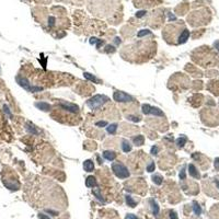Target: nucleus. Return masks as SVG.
Wrapping results in <instances>:
<instances>
[{"mask_svg":"<svg viewBox=\"0 0 219 219\" xmlns=\"http://www.w3.org/2000/svg\"><path fill=\"white\" fill-rule=\"evenodd\" d=\"M108 101V99L105 97V95H100V94H98V95H94V97H92L91 99H89L88 101H87V104H88V106L91 110H97V108L101 107V106L104 104V103H106Z\"/></svg>","mask_w":219,"mask_h":219,"instance_id":"obj_1","label":"nucleus"},{"mask_svg":"<svg viewBox=\"0 0 219 219\" xmlns=\"http://www.w3.org/2000/svg\"><path fill=\"white\" fill-rule=\"evenodd\" d=\"M112 170H113L114 174H115L117 177H120V179H127V177L130 175L128 169L126 168L124 164H122V163H113Z\"/></svg>","mask_w":219,"mask_h":219,"instance_id":"obj_2","label":"nucleus"},{"mask_svg":"<svg viewBox=\"0 0 219 219\" xmlns=\"http://www.w3.org/2000/svg\"><path fill=\"white\" fill-rule=\"evenodd\" d=\"M18 82H19V84L21 87H23L25 90H28L30 92H38L43 90L42 87H33V85H31V83L28 82L26 79H24V78H18Z\"/></svg>","mask_w":219,"mask_h":219,"instance_id":"obj_3","label":"nucleus"},{"mask_svg":"<svg viewBox=\"0 0 219 219\" xmlns=\"http://www.w3.org/2000/svg\"><path fill=\"white\" fill-rule=\"evenodd\" d=\"M113 99L115 100L116 102H131V101H133V98H131L130 95H128V94H126L125 92H122V91L114 92Z\"/></svg>","mask_w":219,"mask_h":219,"instance_id":"obj_4","label":"nucleus"},{"mask_svg":"<svg viewBox=\"0 0 219 219\" xmlns=\"http://www.w3.org/2000/svg\"><path fill=\"white\" fill-rule=\"evenodd\" d=\"M59 105L63 108H65L66 111L71 112V113H78V111H79V106L78 105L72 104V103H69V102H65V101H61Z\"/></svg>","mask_w":219,"mask_h":219,"instance_id":"obj_5","label":"nucleus"},{"mask_svg":"<svg viewBox=\"0 0 219 219\" xmlns=\"http://www.w3.org/2000/svg\"><path fill=\"white\" fill-rule=\"evenodd\" d=\"M83 169H84V171H87V172H92V171L94 170V163L92 160H85L84 162H83Z\"/></svg>","mask_w":219,"mask_h":219,"instance_id":"obj_6","label":"nucleus"},{"mask_svg":"<svg viewBox=\"0 0 219 219\" xmlns=\"http://www.w3.org/2000/svg\"><path fill=\"white\" fill-rule=\"evenodd\" d=\"M103 157H104L107 161H113V160H115V158H116V154H115L114 151L106 150L103 152Z\"/></svg>","mask_w":219,"mask_h":219,"instance_id":"obj_7","label":"nucleus"},{"mask_svg":"<svg viewBox=\"0 0 219 219\" xmlns=\"http://www.w3.org/2000/svg\"><path fill=\"white\" fill-rule=\"evenodd\" d=\"M35 106H36L37 108H40V110L45 111V112H47V111L51 110V105H49L48 103H46V102H37V103H35Z\"/></svg>","mask_w":219,"mask_h":219,"instance_id":"obj_8","label":"nucleus"},{"mask_svg":"<svg viewBox=\"0 0 219 219\" xmlns=\"http://www.w3.org/2000/svg\"><path fill=\"white\" fill-rule=\"evenodd\" d=\"M188 171H190V174H191L193 177H195V179H199V177H200V174H199V172L196 170V168H195L193 164L188 165Z\"/></svg>","mask_w":219,"mask_h":219,"instance_id":"obj_9","label":"nucleus"},{"mask_svg":"<svg viewBox=\"0 0 219 219\" xmlns=\"http://www.w3.org/2000/svg\"><path fill=\"white\" fill-rule=\"evenodd\" d=\"M85 185L88 186V187H94V186H97V181H95V177L90 175V177H87L85 180Z\"/></svg>","mask_w":219,"mask_h":219,"instance_id":"obj_10","label":"nucleus"},{"mask_svg":"<svg viewBox=\"0 0 219 219\" xmlns=\"http://www.w3.org/2000/svg\"><path fill=\"white\" fill-rule=\"evenodd\" d=\"M149 203H150V205H151V209H152V213H154V216H157V215L159 214V206H158L157 202L154 200V199L151 198L150 200H149Z\"/></svg>","mask_w":219,"mask_h":219,"instance_id":"obj_11","label":"nucleus"},{"mask_svg":"<svg viewBox=\"0 0 219 219\" xmlns=\"http://www.w3.org/2000/svg\"><path fill=\"white\" fill-rule=\"evenodd\" d=\"M122 149L124 152H129L131 150V145L129 144L128 140H126V139L122 140Z\"/></svg>","mask_w":219,"mask_h":219,"instance_id":"obj_12","label":"nucleus"},{"mask_svg":"<svg viewBox=\"0 0 219 219\" xmlns=\"http://www.w3.org/2000/svg\"><path fill=\"white\" fill-rule=\"evenodd\" d=\"M188 36H190V32H188L187 30H184L179 37V43H185L187 41Z\"/></svg>","mask_w":219,"mask_h":219,"instance_id":"obj_13","label":"nucleus"},{"mask_svg":"<svg viewBox=\"0 0 219 219\" xmlns=\"http://www.w3.org/2000/svg\"><path fill=\"white\" fill-rule=\"evenodd\" d=\"M133 141H134V144L136 146H142L144 145V142H145V137L141 136V135H139V136L135 137L134 139H133Z\"/></svg>","mask_w":219,"mask_h":219,"instance_id":"obj_14","label":"nucleus"},{"mask_svg":"<svg viewBox=\"0 0 219 219\" xmlns=\"http://www.w3.org/2000/svg\"><path fill=\"white\" fill-rule=\"evenodd\" d=\"M150 114L156 115V116H164V114L161 110H159L158 107H152V106L150 107Z\"/></svg>","mask_w":219,"mask_h":219,"instance_id":"obj_15","label":"nucleus"},{"mask_svg":"<svg viewBox=\"0 0 219 219\" xmlns=\"http://www.w3.org/2000/svg\"><path fill=\"white\" fill-rule=\"evenodd\" d=\"M28 127H26V129H28L30 133H32V134H34V135H38L40 134V131L37 130V129H35V126L34 125H32L31 123H28Z\"/></svg>","mask_w":219,"mask_h":219,"instance_id":"obj_16","label":"nucleus"},{"mask_svg":"<svg viewBox=\"0 0 219 219\" xmlns=\"http://www.w3.org/2000/svg\"><path fill=\"white\" fill-rule=\"evenodd\" d=\"M162 177L161 175H159V174H154V177H152V181H154V184L157 185H161L162 184Z\"/></svg>","mask_w":219,"mask_h":219,"instance_id":"obj_17","label":"nucleus"},{"mask_svg":"<svg viewBox=\"0 0 219 219\" xmlns=\"http://www.w3.org/2000/svg\"><path fill=\"white\" fill-rule=\"evenodd\" d=\"M125 199H126V204H127L129 207H135V206H136V202L133 199L131 196H128L127 195V196L125 197Z\"/></svg>","mask_w":219,"mask_h":219,"instance_id":"obj_18","label":"nucleus"},{"mask_svg":"<svg viewBox=\"0 0 219 219\" xmlns=\"http://www.w3.org/2000/svg\"><path fill=\"white\" fill-rule=\"evenodd\" d=\"M92 193H93V195H95L97 196V198L99 199V200H101V202L105 203V200H104V198L102 197V195H101V192H100V188H95V190H93L92 191Z\"/></svg>","mask_w":219,"mask_h":219,"instance_id":"obj_19","label":"nucleus"},{"mask_svg":"<svg viewBox=\"0 0 219 219\" xmlns=\"http://www.w3.org/2000/svg\"><path fill=\"white\" fill-rule=\"evenodd\" d=\"M106 129L110 134H115L117 130V124H111V125H108V127H106Z\"/></svg>","mask_w":219,"mask_h":219,"instance_id":"obj_20","label":"nucleus"},{"mask_svg":"<svg viewBox=\"0 0 219 219\" xmlns=\"http://www.w3.org/2000/svg\"><path fill=\"white\" fill-rule=\"evenodd\" d=\"M185 142H186V137H185V136H181L180 138H177V145L179 146V147H183V146L185 145Z\"/></svg>","mask_w":219,"mask_h":219,"instance_id":"obj_21","label":"nucleus"},{"mask_svg":"<svg viewBox=\"0 0 219 219\" xmlns=\"http://www.w3.org/2000/svg\"><path fill=\"white\" fill-rule=\"evenodd\" d=\"M84 77L87 78V79H89V80H91V81H93V82H95V83L100 82L99 79H97L94 76H91V74H89V72H84Z\"/></svg>","mask_w":219,"mask_h":219,"instance_id":"obj_22","label":"nucleus"},{"mask_svg":"<svg viewBox=\"0 0 219 219\" xmlns=\"http://www.w3.org/2000/svg\"><path fill=\"white\" fill-rule=\"evenodd\" d=\"M193 209H194V213L196 214V215H200V213H202V208H200V206L197 204L196 202L193 203Z\"/></svg>","mask_w":219,"mask_h":219,"instance_id":"obj_23","label":"nucleus"},{"mask_svg":"<svg viewBox=\"0 0 219 219\" xmlns=\"http://www.w3.org/2000/svg\"><path fill=\"white\" fill-rule=\"evenodd\" d=\"M150 105H148V104H144L142 105V113L146 114V115H148V114H150Z\"/></svg>","mask_w":219,"mask_h":219,"instance_id":"obj_24","label":"nucleus"},{"mask_svg":"<svg viewBox=\"0 0 219 219\" xmlns=\"http://www.w3.org/2000/svg\"><path fill=\"white\" fill-rule=\"evenodd\" d=\"M148 34H150V31H148V30H141L140 32H138V37H142Z\"/></svg>","mask_w":219,"mask_h":219,"instance_id":"obj_25","label":"nucleus"},{"mask_svg":"<svg viewBox=\"0 0 219 219\" xmlns=\"http://www.w3.org/2000/svg\"><path fill=\"white\" fill-rule=\"evenodd\" d=\"M95 125H97L98 127H105V126L107 125V123H106L105 121H101V122H97V123H95Z\"/></svg>","mask_w":219,"mask_h":219,"instance_id":"obj_26","label":"nucleus"},{"mask_svg":"<svg viewBox=\"0 0 219 219\" xmlns=\"http://www.w3.org/2000/svg\"><path fill=\"white\" fill-rule=\"evenodd\" d=\"M154 168H156V165H154V162H151L150 164L147 167V171H148V172H152V171H154Z\"/></svg>","mask_w":219,"mask_h":219,"instance_id":"obj_27","label":"nucleus"},{"mask_svg":"<svg viewBox=\"0 0 219 219\" xmlns=\"http://www.w3.org/2000/svg\"><path fill=\"white\" fill-rule=\"evenodd\" d=\"M170 218L171 219H177V213H175V211H170Z\"/></svg>","mask_w":219,"mask_h":219,"instance_id":"obj_28","label":"nucleus"},{"mask_svg":"<svg viewBox=\"0 0 219 219\" xmlns=\"http://www.w3.org/2000/svg\"><path fill=\"white\" fill-rule=\"evenodd\" d=\"M46 213H48V214H51V215H53V216H57V215H58V213H57V211H54V210H51V209H46Z\"/></svg>","mask_w":219,"mask_h":219,"instance_id":"obj_29","label":"nucleus"},{"mask_svg":"<svg viewBox=\"0 0 219 219\" xmlns=\"http://www.w3.org/2000/svg\"><path fill=\"white\" fill-rule=\"evenodd\" d=\"M157 152H158V147H157V146H154V147L151 148V154H157Z\"/></svg>","mask_w":219,"mask_h":219,"instance_id":"obj_30","label":"nucleus"},{"mask_svg":"<svg viewBox=\"0 0 219 219\" xmlns=\"http://www.w3.org/2000/svg\"><path fill=\"white\" fill-rule=\"evenodd\" d=\"M128 118L133 122H139V117H136V116H128Z\"/></svg>","mask_w":219,"mask_h":219,"instance_id":"obj_31","label":"nucleus"},{"mask_svg":"<svg viewBox=\"0 0 219 219\" xmlns=\"http://www.w3.org/2000/svg\"><path fill=\"white\" fill-rule=\"evenodd\" d=\"M125 219H137V217L135 215H133V214H128Z\"/></svg>","mask_w":219,"mask_h":219,"instance_id":"obj_32","label":"nucleus"},{"mask_svg":"<svg viewBox=\"0 0 219 219\" xmlns=\"http://www.w3.org/2000/svg\"><path fill=\"white\" fill-rule=\"evenodd\" d=\"M38 218L40 219H51L48 216H46V215H44V214H40V215H38Z\"/></svg>","mask_w":219,"mask_h":219,"instance_id":"obj_33","label":"nucleus"},{"mask_svg":"<svg viewBox=\"0 0 219 219\" xmlns=\"http://www.w3.org/2000/svg\"><path fill=\"white\" fill-rule=\"evenodd\" d=\"M54 23H55V19H54V18H49V20H48L49 26H53V25H54Z\"/></svg>","mask_w":219,"mask_h":219,"instance_id":"obj_34","label":"nucleus"},{"mask_svg":"<svg viewBox=\"0 0 219 219\" xmlns=\"http://www.w3.org/2000/svg\"><path fill=\"white\" fill-rule=\"evenodd\" d=\"M215 168H216V170H219V158L215 160Z\"/></svg>","mask_w":219,"mask_h":219,"instance_id":"obj_35","label":"nucleus"},{"mask_svg":"<svg viewBox=\"0 0 219 219\" xmlns=\"http://www.w3.org/2000/svg\"><path fill=\"white\" fill-rule=\"evenodd\" d=\"M180 177H181L182 180L185 179V170H182V172L180 173Z\"/></svg>","mask_w":219,"mask_h":219,"instance_id":"obj_36","label":"nucleus"},{"mask_svg":"<svg viewBox=\"0 0 219 219\" xmlns=\"http://www.w3.org/2000/svg\"><path fill=\"white\" fill-rule=\"evenodd\" d=\"M145 13H146L145 11H139L138 13H137V17H138V18H141L142 15H145Z\"/></svg>","mask_w":219,"mask_h":219,"instance_id":"obj_37","label":"nucleus"},{"mask_svg":"<svg viewBox=\"0 0 219 219\" xmlns=\"http://www.w3.org/2000/svg\"><path fill=\"white\" fill-rule=\"evenodd\" d=\"M97 42H98V38H95V37H92L90 40V44H95Z\"/></svg>","mask_w":219,"mask_h":219,"instance_id":"obj_38","label":"nucleus"},{"mask_svg":"<svg viewBox=\"0 0 219 219\" xmlns=\"http://www.w3.org/2000/svg\"><path fill=\"white\" fill-rule=\"evenodd\" d=\"M215 46H216V47H217V49H218V51H219V42H216V43H215Z\"/></svg>","mask_w":219,"mask_h":219,"instance_id":"obj_39","label":"nucleus"},{"mask_svg":"<svg viewBox=\"0 0 219 219\" xmlns=\"http://www.w3.org/2000/svg\"><path fill=\"white\" fill-rule=\"evenodd\" d=\"M98 161H99V163H102V160H101V158H100V156H98Z\"/></svg>","mask_w":219,"mask_h":219,"instance_id":"obj_40","label":"nucleus"},{"mask_svg":"<svg viewBox=\"0 0 219 219\" xmlns=\"http://www.w3.org/2000/svg\"><path fill=\"white\" fill-rule=\"evenodd\" d=\"M217 184H218V187H219V182H217Z\"/></svg>","mask_w":219,"mask_h":219,"instance_id":"obj_41","label":"nucleus"}]
</instances>
